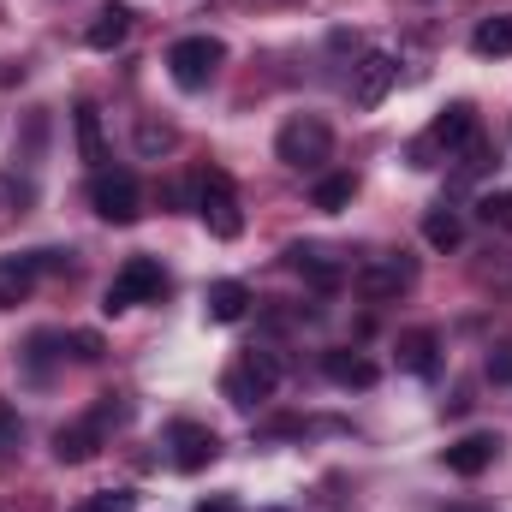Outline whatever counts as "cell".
<instances>
[{
  "label": "cell",
  "mask_w": 512,
  "mask_h": 512,
  "mask_svg": "<svg viewBox=\"0 0 512 512\" xmlns=\"http://www.w3.org/2000/svg\"><path fill=\"white\" fill-rule=\"evenodd\" d=\"M161 286H167L161 262H155V256H131L126 268L108 280V292H102V310H108V316H126V310H137V304L161 298Z\"/></svg>",
  "instance_id": "1"
},
{
  "label": "cell",
  "mask_w": 512,
  "mask_h": 512,
  "mask_svg": "<svg viewBox=\"0 0 512 512\" xmlns=\"http://www.w3.org/2000/svg\"><path fill=\"white\" fill-rule=\"evenodd\" d=\"M90 209H96L102 221H114V227H131V221L143 215V185H137V173L102 167V173L90 179Z\"/></svg>",
  "instance_id": "2"
},
{
  "label": "cell",
  "mask_w": 512,
  "mask_h": 512,
  "mask_svg": "<svg viewBox=\"0 0 512 512\" xmlns=\"http://www.w3.org/2000/svg\"><path fill=\"white\" fill-rule=\"evenodd\" d=\"M274 387H280V364H274L268 352H256V346L221 376V393H227L239 411H256L262 399H274Z\"/></svg>",
  "instance_id": "3"
},
{
  "label": "cell",
  "mask_w": 512,
  "mask_h": 512,
  "mask_svg": "<svg viewBox=\"0 0 512 512\" xmlns=\"http://www.w3.org/2000/svg\"><path fill=\"white\" fill-rule=\"evenodd\" d=\"M221 60H227V48H221L215 36H179V42L167 48V72H173L179 90H203V84L221 72Z\"/></svg>",
  "instance_id": "4"
},
{
  "label": "cell",
  "mask_w": 512,
  "mask_h": 512,
  "mask_svg": "<svg viewBox=\"0 0 512 512\" xmlns=\"http://www.w3.org/2000/svg\"><path fill=\"white\" fill-rule=\"evenodd\" d=\"M274 155L286 161V167H322L328 155H334V131H328V120H316V114H304V120H292V126H280V137H274Z\"/></svg>",
  "instance_id": "5"
},
{
  "label": "cell",
  "mask_w": 512,
  "mask_h": 512,
  "mask_svg": "<svg viewBox=\"0 0 512 512\" xmlns=\"http://www.w3.org/2000/svg\"><path fill=\"white\" fill-rule=\"evenodd\" d=\"M197 215L209 221V233H215V239H239V233H245V215H239L233 179H227L221 167H209V173L197 179Z\"/></svg>",
  "instance_id": "6"
},
{
  "label": "cell",
  "mask_w": 512,
  "mask_h": 512,
  "mask_svg": "<svg viewBox=\"0 0 512 512\" xmlns=\"http://www.w3.org/2000/svg\"><path fill=\"white\" fill-rule=\"evenodd\" d=\"M167 447H173V465H179V471H203V465H215V453H221L215 429L197 423V417H179V423L167 429Z\"/></svg>",
  "instance_id": "7"
},
{
  "label": "cell",
  "mask_w": 512,
  "mask_h": 512,
  "mask_svg": "<svg viewBox=\"0 0 512 512\" xmlns=\"http://www.w3.org/2000/svg\"><path fill=\"white\" fill-rule=\"evenodd\" d=\"M393 78H399V60L393 54H364L358 66H352V108H382L387 90H393Z\"/></svg>",
  "instance_id": "8"
},
{
  "label": "cell",
  "mask_w": 512,
  "mask_h": 512,
  "mask_svg": "<svg viewBox=\"0 0 512 512\" xmlns=\"http://www.w3.org/2000/svg\"><path fill=\"white\" fill-rule=\"evenodd\" d=\"M471 137H477V108H471V102H453V108H441V114H435L429 137H423L411 155H417V161H423L429 149H447V155H453V149H465Z\"/></svg>",
  "instance_id": "9"
},
{
  "label": "cell",
  "mask_w": 512,
  "mask_h": 512,
  "mask_svg": "<svg viewBox=\"0 0 512 512\" xmlns=\"http://www.w3.org/2000/svg\"><path fill=\"white\" fill-rule=\"evenodd\" d=\"M495 453H501V435H489V429H477V435H465V441H453L441 459H447V471L453 477H483L489 465H495Z\"/></svg>",
  "instance_id": "10"
},
{
  "label": "cell",
  "mask_w": 512,
  "mask_h": 512,
  "mask_svg": "<svg viewBox=\"0 0 512 512\" xmlns=\"http://www.w3.org/2000/svg\"><path fill=\"white\" fill-rule=\"evenodd\" d=\"M411 280H417V268L399 262V256H382V262H364V268H358V292L376 298V304H382V298H399Z\"/></svg>",
  "instance_id": "11"
},
{
  "label": "cell",
  "mask_w": 512,
  "mask_h": 512,
  "mask_svg": "<svg viewBox=\"0 0 512 512\" xmlns=\"http://www.w3.org/2000/svg\"><path fill=\"white\" fill-rule=\"evenodd\" d=\"M102 441H108V435H102L90 417H84V423H66V429L54 435V459H60V465H90V459L102 453Z\"/></svg>",
  "instance_id": "12"
},
{
  "label": "cell",
  "mask_w": 512,
  "mask_h": 512,
  "mask_svg": "<svg viewBox=\"0 0 512 512\" xmlns=\"http://www.w3.org/2000/svg\"><path fill=\"white\" fill-rule=\"evenodd\" d=\"M322 376L334 387H376L382 382V370L364 352H322Z\"/></svg>",
  "instance_id": "13"
},
{
  "label": "cell",
  "mask_w": 512,
  "mask_h": 512,
  "mask_svg": "<svg viewBox=\"0 0 512 512\" xmlns=\"http://www.w3.org/2000/svg\"><path fill=\"white\" fill-rule=\"evenodd\" d=\"M286 268H292V274H304L316 292H334V286L346 280V268H340V262H328V256L310 251V245H292V251H286Z\"/></svg>",
  "instance_id": "14"
},
{
  "label": "cell",
  "mask_w": 512,
  "mask_h": 512,
  "mask_svg": "<svg viewBox=\"0 0 512 512\" xmlns=\"http://www.w3.org/2000/svg\"><path fill=\"white\" fill-rule=\"evenodd\" d=\"M36 292V256H0V310H18Z\"/></svg>",
  "instance_id": "15"
},
{
  "label": "cell",
  "mask_w": 512,
  "mask_h": 512,
  "mask_svg": "<svg viewBox=\"0 0 512 512\" xmlns=\"http://www.w3.org/2000/svg\"><path fill=\"white\" fill-rule=\"evenodd\" d=\"M245 310H251V286L245 280H215L209 286V322H245Z\"/></svg>",
  "instance_id": "16"
},
{
  "label": "cell",
  "mask_w": 512,
  "mask_h": 512,
  "mask_svg": "<svg viewBox=\"0 0 512 512\" xmlns=\"http://www.w3.org/2000/svg\"><path fill=\"white\" fill-rule=\"evenodd\" d=\"M131 36V6H108V12H96V24L84 30V42L96 48V54H108V48H120Z\"/></svg>",
  "instance_id": "17"
},
{
  "label": "cell",
  "mask_w": 512,
  "mask_h": 512,
  "mask_svg": "<svg viewBox=\"0 0 512 512\" xmlns=\"http://www.w3.org/2000/svg\"><path fill=\"white\" fill-rule=\"evenodd\" d=\"M459 239H465V221H459V209H429L423 215V245L429 251H459Z\"/></svg>",
  "instance_id": "18"
},
{
  "label": "cell",
  "mask_w": 512,
  "mask_h": 512,
  "mask_svg": "<svg viewBox=\"0 0 512 512\" xmlns=\"http://www.w3.org/2000/svg\"><path fill=\"white\" fill-rule=\"evenodd\" d=\"M72 120H78V149H84V161L102 173V167H108V143H102V114H96V102H78Z\"/></svg>",
  "instance_id": "19"
},
{
  "label": "cell",
  "mask_w": 512,
  "mask_h": 512,
  "mask_svg": "<svg viewBox=\"0 0 512 512\" xmlns=\"http://www.w3.org/2000/svg\"><path fill=\"white\" fill-rule=\"evenodd\" d=\"M471 48H477L483 60H507V54H512V12L483 18V24H477V36H471Z\"/></svg>",
  "instance_id": "20"
},
{
  "label": "cell",
  "mask_w": 512,
  "mask_h": 512,
  "mask_svg": "<svg viewBox=\"0 0 512 512\" xmlns=\"http://www.w3.org/2000/svg\"><path fill=\"white\" fill-rule=\"evenodd\" d=\"M399 364H405L411 376H435V334H429V328L399 334Z\"/></svg>",
  "instance_id": "21"
},
{
  "label": "cell",
  "mask_w": 512,
  "mask_h": 512,
  "mask_svg": "<svg viewBox=\"0 0 512 512\" xmlns=\"http://www.w3.org/2000/svg\"><path fill=\"white\" fill-rule=\"evenodd\" d=\"M352 191H358V179H352V173H328V179H316V191H310V203L334 215V209H346V203H352Z\"/></svg>",
  "instance_id": "22"
},
{
  "label": "cell",
  "mask_w": 512,
  "mask_h": 512,
  "mask_svg": "<svg viewBox=\"0 0 512 512\" xmlns=\"http://www.w3.org/2000/svg\"><path fill=\"white\" fill-rule=\"evenodd\" d=\"M477 215H483L489 227H501V233H512V191H489V197L477 203Z\"/></svg>",
  "instance_id": "23"
},
{
  "label": "cell",
  "mask_w": 512,
  "mask_h": 512,
  "mask_svg": "<svg viewBox=\"0 0 512 512\" xmlns=\"http://www.w3.org/2000/svg\"><path fill=\"white\" fill-rule=\"evenodd\" d=\"M78 512H137V495L131 489H102V495H90Z\"/></svg>",
  "instance_id": "24"
},
{
  "label": "cell",
  "mask_w": 512,
  "mask_h": 512,
  "mask_svg": "<svg viewBox=\"0 0 512 512\" xmlns=\"http://www.w3.org/2000/svg\"><path fill=\"white\" fill-rule=\"evenodd\" d=\"M137 149H143V155H161V149H173V126H155V120H143V126H137Z\"/></svg>",
  "instance_id": "25"
},
{
  "label": "cell",
  "mask_w": 512,
  "mask_h": 512,
  "mask_svg": "<svg viewBox=\"0 0 512 512\" xmlns=\"http://www.w3.org/2000/svg\"><path fill=\"white\" fill-rule=\"evenodd\" d=\"M12 447H18V411L0 399V453H12Z\"/></svg>",
  "instance_id": "26"
},
{
  "label": "cell",
  "mask_w": 512,
  "mask_h": 512,
  "mask_svg": "<svg viewBox=\"0 0 512 512\" xmlns=\"http://www.w3.org/2000/svg\"><path fill=\"white\" fill-rule=\"evenodd\" d=\"M72 346H78V364H96L102 358V340L96 334H72Z\"/></svg>",
  "instance_id": "27"
},
{
  "label": "cell",
  "mask_w": 512,
  "mask_h": 512,
  "mask_svg": "<svg viewBox=\"0 0 512 512\" xmlns=\"http://www.w3.org/2000/svg\"><path fill=\"white\" fill-rule=\"evenodd\" d=\"M42 268H48V274H66L72 262H66V251H36V274H42Z\"/></svg>",
  "instance_id": "28"
},
{
  "label": "cell",
  "mask_w": 512,
  "mask_h": 512,
  "mask_svg": "<svg viewBox=\"0 0 512 512\" xmlns=\"http://www.w3.org/2000/svg\"><path fill=\"white\" fill-rule=\"evenodd\" d=\"M489 382H512V352H495L489 358Z\"/></svg>",
  "instance_id": "29"
},
{
  "label": "cell",
  "mask_w": 512,
  "mask_h": 512,
  "mask_svg": "<svg viewBox=\"0 0 512 512\" xmlns=\"http://www.w3.org/2000/svg\"><path fill=\"white\" fill-rule=\"evenodd\" d=\"M274 512H280V507H274Z\"/></svg>",
  "instance_id": "30"
}]
</instances>
